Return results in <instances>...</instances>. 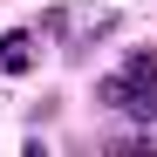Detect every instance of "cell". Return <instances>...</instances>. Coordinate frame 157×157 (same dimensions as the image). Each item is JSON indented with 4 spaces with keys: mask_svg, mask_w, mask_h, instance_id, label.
<instances>
[{
    "mask_svg": "<svg viewBox=\"0 0 157 157\" xmlns=\"http://www.w3.org/2000/svg\"><path fill=\"white\" fill-rule=\"evenodd\" d=\"M0 62H7V68L21 75V68L34 62V34H7V41H0Z\"/></svg>",
    "mask_w": 157,
    "mask_h": 157,
    "instance_id": "obj_1",
    "label": "cell"
}]
</instances>
